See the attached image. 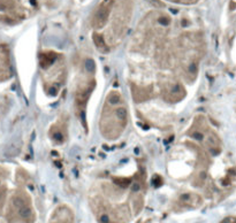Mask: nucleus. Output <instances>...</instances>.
I'll list each match as a JSON object with an SVG mask.
<instances>
[{
	"label": "nucleus",
	"mask_w": 236,
	"mask_h": 223,
	"mask_svg": "<svg viewBox=\"0 0 236 223\" xmlns=\"http://www.w3.org/2000/svg\"><path fill=\"white\" fill-rule=\"evenodd\" d=\"M53 139L54 140H56V142H61L62 139H63V137H62V133L60 132V131H55V132H53Z\"/></svg>",
	"instance_id": "nucleus-13"
},
{
	"label": "nucleus",
	"mask_w": 236,
	"mask_h": 223,
	"mask_svg": "<svg viewBox=\"0 0 236 223\" xmlns=\"http://www.w3.org/2000/svg\"><path fill=\"white\" fill-rule=\"evenodd\" d=\"M180 204L188 207H198L201 205V198L195 193H183L180 197Z\"/></svg>",
	"instance_id": "nucleus-4"
},
{
	"label": "nucleus",
	"mask_w": 236,
	"mask_h": 223,
	"mask_svg": "<svg viewBox=\"0 0 236 223\" xmlns=\"http://www.w3.org/2000/svg\"><path fill=\"white\" fill-rule=\"evenodd\" d=\"M114 183L120 187H127L131 184V180L130 178H126V177H118V178H114L113 180Z\"/></svg>",
	"instance_id": "nucleus-9"
},
{
	"label": "nucleus",
	"mask_w": 236,
	"mask_h": 223,
	"mask_svg": "<svg viewBox=\"0 0 236 223\" xmlns=\"http://www.w3.org/2000/svg\"><path fill=\"white\" fill-rule=\"evenodd\" d=\"M120 100H121L120 93L115 92V91L111 92L108 94V97H107V104H108L109 106H116V105H119Z\"/></svg>",
	"instance_id": "nucleus-8"
},
{
	"label": "nucleus",
	"mask_w": 236,
	"mask_h": 223,
	"mask_svg": "<svg viewBox=\"0 0 236 223\" xmlns=\"http://www.w3.org/2000/svg\"><path fill=\"white\" fill-rule=\"evenodd\" d=\"M115 116L119 121V123L121 124L122 128L126 127L127 124V117H128V112L125 107H119L115 109Z\"/></svg>",
	"instance_id": "nucleus-5"
},
{
	"label": "nucleus",
	"mask_w": 236,
	"mask_h": 223,
	"mask_svg": "<svg viewBox=\"0 0 236 223\" xmlns=\"http://www.w3.org/2000/svg\"><path fill=\"white\" fill-rule=\"evenodd\" d=\"M55 54H53L52 52H49V53H44L43 55L40 56V65L43 68H49L55 60Z\"/></svg>",
	"instance_id": "nucleus-7"
},
{
	"label": "nucleus",
	"mask_w": 236,
	"mask_h": 223,
	"mask_svg": "<svg viewBox=\"0 0 236 223\" xmlns=\"http://www.w3.org/2000/svg\"><path fill=\"white\" fill-rule=\"evenodd\" d=\"M109 12H111V5L109 4H104L99 7V9L96 12L94 16H93V21H92V24L94 28L99 29V28H103L106 23H107V20L109 16Z\"/></svg>",
	"instance_id": "nucleus-3"
},
{
	"label": "nucleus",
	"mask_w": 236,
	"mask_h": 223,
	"mask_svg": "<svg viewBox=\"0 0 236 223\" xmlns=\"http://www.w3.org/2000/svg\"><path fill=\"white\" fill-rule=\"evenodd\" d=\"M220 223H236V217H234V216H228V217L223 219Z\"/></svg>",
	"instance_id": "nucleus-14"
},
{
	"label": "nucleus",
	"mask_w": 236,
	"mask_h": 223,
	"mask_svg": "<svg viewBox=\"0 0 236 223\" xmlns=\"http://www.w3.org/2000/svg\"><path fill=\"white\" fill-rule=\"evenodd\" d=\"M161 182H163V181H161V178H160L159 176H156V177L153 178V184L156 186H159L161 184Z\"/></svg>",
	"instance_id": "nucleus-15"
},
{
	"label": "nucleus",
	"mask_w": 236,
	"mask_h": 223,
	"mask_svg": "<svg viewBox=\"0 0 236 223\" xmlns=\"http://www.w3.org/2000/svg\"><path fill=\"white\" fill-rule=\"evenodd\" d=\"M85 68L88 72H93L94 68H96V65H94V61L92 59H88L85 60Z\"/></svg>",
	"instance_id": "nucleus-12"
},
{
	"label": "nucleus",
	"mask_w": 236,
	"mask_h": 223,
	"mask_svg": "<svg viewBox=\"0 0 236 223\" xmlns=\"http://www.w3.org/2000/svg\"><path fill=\"white\" fill-rule=\"evenodd\" d=\"M12 205H13L15 213L18 214V216L22 221L29 223L32 222V220H34L32 209H31L29 203H27L22 196H15L12 200Z\"/></svg>",
	"instance_id": "nucleus-1"
},
{
	"label": "nucleus",
	"mask_w": 236,
	"mask_h": 223,
	"mask_svg": "<svg viewBox=\"0 0 236 223\" xmlns=\"http://www.w3.org/2000/svg\"><path fill=\"white\" fill-rule=\"evenodd\" d=\"M158 22H159V24H161L163 27H167V25L170 24V19L167 15H161V16H159Z\"/></svg>",
	"instance_id": "nucleus-11"
},
{
	"label": "nucleus",
	"mask_w": 236,
	"mask_h": 223,
	"mask_svg": "<svg viewBox=\"0 0 236 223\" xmlns=\"http://www.w3.org/2000/svg\"><path fill=\"white\" fill-rule=\"evenodd\" d=\"M14 7V2L12 0H0V11H9Z\"/></svg>",
	"instance_id": "nucleus-10"
},
{
	"label": "nucleus",
	"mask_w": 236,
	"mask_h": 223,
	"mask_svg": "<svg viewBox=\"0 0 236 223\" xmlns=\"http://www.w3.org/2000/svg\"><path fill=\"white\" fill-rule=\"evenodd\" d=\"M51 223H74L73 210H70L66 205L59 206L52 215Z\"/></svg>",
	"instance_id": "nucleus-2"
},
{
	"label": "nucleus",
	"mask_w": 236,
	"mask_h": 223,
	"mask_svg": "<svg viewBox=\"0 0 236 223\" xmlns=\"http://www.w3.org/2000/svg\"><path fill=\"white\" fill-rule=\"evenodd\" d=\"M92 38H93V43H94V45L97 46L98 50H100L101 52H107V51H108L107 45H106V43H105V39L103 38L101 35L94 32L93 36H92Z\"/></svg>",
	"instance_id": "nucleus-6"
}]
</instances>
